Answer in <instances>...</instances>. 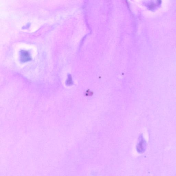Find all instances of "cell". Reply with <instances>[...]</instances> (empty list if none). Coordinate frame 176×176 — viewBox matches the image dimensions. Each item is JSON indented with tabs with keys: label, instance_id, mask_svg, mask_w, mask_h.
I'll list each match as a JSON object with an SVG mask.
<instances>
[{
	"label": "cell",
	"instance_id": "cell-2",
	"mask_svg": "<svg viewBox=\"0 0 176 176\" xmlns=\"http://www.w3.org/2000/svg\"><path fill=\"white\" fill-rule=\"evenodd\" d=\"M21 60L23 62H26L31 60V57L28 52L22 51L21 52Z\"/></svg>",
	"mask_w": 176,
	"mask_h": 176
},
{
	"label": "cell",
	"instance_id": "cell-1",
	"mask_svg": "<svg viewBox=\"0 0 176 176\" xmlns=\"http://www.w3.org/2000/svg\"><path fill=\"white\" fill-rule=\"evenodd\" d=\"M147 143L142 135H140L139 138V142L137 146V151L139 153H143L146 148Z\"/></svg>",
	"mask_w": 176,
	"mask_h": 176
}]
</instances>
